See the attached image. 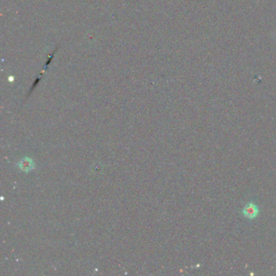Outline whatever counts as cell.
Wrapping results in <instances>:
<instances>
[{
    "instance_id": "7a4b0ae2",
    "label": "cell",
    "mask_w": 276,
    "mask_h": 276,
    "mask_svg": "<svg viewBox=\"0 0 276 276\" xmlns=\"http://www.w3.org/2000/svg\"><path fill=\"white\" fill-rule=\"evenodd\" d=\"M18 165L21 170L25 171V172H29L34 168V161L29 158H25V159L21 160Z\"/></svg>"
},
{
    "instance_id": "6da1fadb",
    "label": "cell",
    "mask_w": 276,
    "mask_h": 276,
    "mask_svg": "<svg viewBox=\"0 0 276 276\" xmlns=\"http://www.w3.org/2000/svg\"><path fill=\"white\" fill-rule=\"evenodd\" d=\"M259 208L257 207V204H254L253 202L248 203L242 209L243 216L249 220L257 218L259 215Z\"/></svg>"
}]
</instances>
